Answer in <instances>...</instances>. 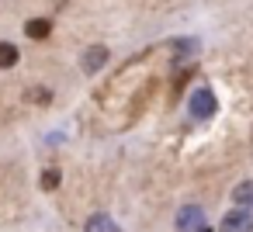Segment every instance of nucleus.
I'll list each match as a JSON object with an SVG mask.
<instances>
[{
  "label": "nucleus",
  "instance_id": "obj_1",
  "mask_svg": "<svg viewBox=\"0 0 253 232\" xmlns=\"http://www.w3.org/2000/svg\"><path fill=\"white\" fill-rule=\"evenodd\" d=\"M187 111H191V118L205 121V118H211V115L218 111V101H215V94H211L208 87H198V90L191 94V101H187Z\"/></svg>",
  "mask_w": 253,
  "mask_h": 232
},
{
  "label": "nucleus",
  "instance_id": "obj_2",
  "mask_svg": "<svg viewBox=\"0 0 253 232\" xmlns=\"http://www.w3.org/2000/svg\"><path fill=\"white\" fill-rule=\"evenodd\" d=\"M201 229H208V222H205V208H198V204H184V208L177 211V232H201Z\"/></svg>",
  "mask_w": 253,
  "mask_h": 232
},
{
  "label": "nucleus",
  "instance_id": "obj_3",
  "mask_svg": "<svg viewBox=\"0 0 253 232\" xmlns=\"http://www.w3.org/2000/svg\"><path fill=\"white\" fill-rule=\"evenodd\" d=\"M222 232H253V215L250 211H229L222 218Z\"/></svg>",
  "mask_w": 253,
  "mask_h": 232
},
{
  "label": "nucleus",
  "instance_id": "obj_4",
  "mask_svg": "<svg viewBox=\"0 0 253 232\" xmlns=\"http://www.w3.org/2000/svg\"><path fill=\"white\" fill-rule=\"evenodd\" d=\"M232 204H239V211H253V180L232 187Z\"/></svg>",
  "mask_w": 253,
  "mask_h": 232
},
{
  "label": "nucleus",
  "instance_id": "obj_5",
  "mask_svg": "<svg viewBox=\"0 0 253 232\" xmlns=\"http://www.w3.org/2000/svg\"><path fill=\"white\" fill-rule=\"evenodd\" d=\"M104 63H108V49H104V45H94V49L84 52V70H87V73H97Z\"/></svg>",
  "mask_w": 253,
  "mask_h": 232
},
{
  "label": "nucleus",
  "instance_id": "obj_6",
  "mask_svg": "<svg viewBox=\"0 0 253 232\" xmlns=\"http://www.w3.org/2000/svg\"><path fill=\"white\" fill-rule=\"evenodd\" d=\"M25 35H28V39H35V42H42V39H49V35H52V21L35 18V21H28V25H25Z\"/></svg>",
  "mask_w": 253,
  "mask_h": 232
},
{
  "label": "nucleus",
  "instance_id": "obj_7",
  "mask_svg": "<svg viewBox=\"0 0 253 232\" xmlns=\"http://www.w3.org/2000/svg\"><path fill=\"white\" fill-rule=\"evenodd\" d=\"M18 63V49L11 42H0V70H11Z\"/></svg>",
  "mask_w": 253,
  "mask_h": 232
},
{
  "label": "nucleus",
  "instance_id": "obj_8",
  "mask_svg": "<svg viewBox=\"0 0 253 232\" xmlns=\"http://www.w3.org/2000/svg\"><path fill=\"white\" fill-rule=\"evenodd\" d=\"M87 232H115V222H111L108 215H94V218L87 222Z\"/></svg>",
  "mask_w": 253,
  "mask_h": 232
},
{
  "label": "nucleus",
  "instance_id": "obj_9",
  "mask_svg": "<svg viewBox=\"0 0 253 232\" xmlns=\"http://www.w3.org/2000/svg\"><path fill=\"white\" fill-rule=\"evenodd\" d=\"M42 187H45V191L59 187V170H45V173H42Z\"/></svg>",
  "mask_w": 253,
  "mask_h": 232
},
{
  "label": "nucleus",
  "instance_id": "obj_10",
  "mask_svg": "<svg viewBox=\"0 0 253 232\" xmlns=\"http://www.w3.org/2000/svg\"><path fill=\"white\" fill-rule=\"evenodd\" d=\"M115 232H118V229H115Z\"/></svg>",
  "mask_w": 253,
  "mask_h": 232
}]
</instances>
